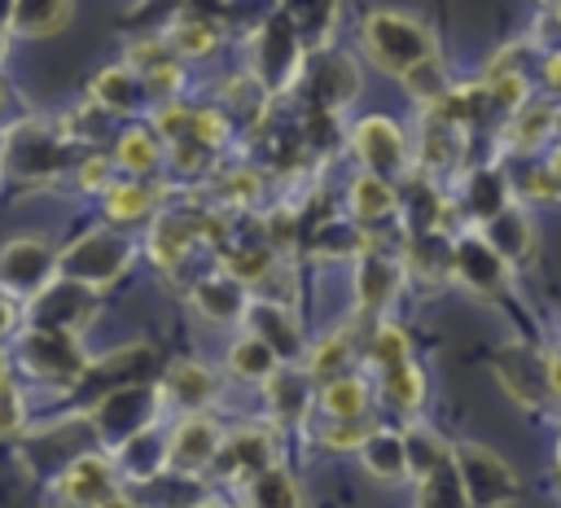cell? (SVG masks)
I'll return each mask as SVG.
<instances>
[{
	"mask_svg": "<svg viewBox=\"0 0 561 508\" xmlns=\"http://www.w3.org/2000/svg\"><path fill=\"white\" fill-rule=\"evenodd\" d=\"M316 403L329 420H364L368 403H373V390L359 372H337V377L316 385Z\"/></svg>",
	"mask_w": 561,
	"mask_h": 508,
	"instance_id": "cell-33",
	"label": "cell"
},
{
	"mask_svg": "<svg viewBox=\"0 0 561 508\" xmlns=\"http://www.w3.org/2000/svg\"><path fill=\"white\" fill-rule=\"evenodd\" d=\"M416 508H469L465 499V486H460V473H456V460H438L434 469H425L416 477Z\"/></svg>",
	"mask_w": 561,
	"mask_h": 508,
	"instance_id": "cell-37",
	"label": "cell"
},
{
	"mask_svg": "<svg viewBox=\"0 0 561 508\" xmlns=\"http://www.w3.org/2000/svg\"><path fill=\"white\" fill-rule=\"evenodd\" d=\"M513 201V184H508V166H469L460 175V201H451L473 228H482L491 215H500Z\"/></svg>",
	"mask_w": 561,
	"mask_h": 508,
	"instance_id": "cell-19",
	"label": "cell"
},
{
	"mask_svg": "<svg viewBox=\"0 0 561 508\" xmlns=\"http://www.w3.org/2000/svg\"><path fill=\"white\" fill-rule=\"evenodd\" d=\"M302 74V35L285 13H272L259 31H254V79L276 92L289 88Z\"/></svg>",
	"mask_w": 561,
	"mask_h": 508,
	"instance_id": "cell-10",
	"label": "cell"
},
{
	"mask_svg": "<svg viewBox=\"0 0 561 508\" xmlns=\"http://www.w3.org/2000/svg\"><path fill=\"white\" fill-rule=\"evenodd\" d=\"M162 162H167V140H162V131L153 123H131L127 131H118V140H114V166L123 175L149 180V175L162 171Z\"/></svg>",
	"mask_w": 561,
	"mask_h": 508,
	"instance_id": "cell-24",
	"label": "cell"
},
{
	"mask_svg": "<svg viewBox=\"0 0 561 508\" xmlns=\"http://www.w3.org/2000/svg\"><path fill=\"white\" fill-rule=\"evenodd\" d=\"M145 79L127 66V61H118V66H110V70H96V79H92V88H88V101L101 109V114H136L140 105H145Z\"/></svg>",
	"mask_w": 561,
	"mask_h": 508,
	"instance_id": "cell-28",
	"label": "cell"
},
{
	"mask_svg": "<svg viewBox=\"0 0 561 508\" xmlns=\"http://www.w3.org/2000/svg\"><path fill=\"white\" fill-rule=\"evenodd\" d=\"M162 210V188L149 184V180H114L105 193H101V215L114 223V228H127V223H149L153 215Z\"/></svg>",
	"mask_w": 561,
	"mask_h": 508,
	"instance_id": "cell-22",
	"label": "cell"
},
{
	"mask_svg": "<svg viewBox=\"0 0 561 508\" xmlns=\"http://www.w3.org/2000/svg\"><path fill=\"white\" fill-rule=\"evenodd\" d=\"M346 145H351V158L359 162V171H368V175H381L390 184H403L412 175V140L386 114L355 118L346 131Z\"/></svg>",
	"mask_w": 561,
	"mask_h": 508,
	"instance_id": "cell-4",
	"label": "cell"
},
{
	"mask_svg": "<svg viewBox=\"0 0 561 508\" xmlns=\"http://www.w3.org/2000/svg\"><path fill=\"white\" fill-rule=\"evenodd\" d=\"M158 399H162V407L171 403L180 416L184 412H206L219 399V372L202 359H175L167 368V377L158 381Z\"/></svg>",
	"mask_w": 561,
	"mask_h": 508,
	"instance_id": "cell-17",
	"label": "cell"
},
{
	"mask_svg": "<svg viewBox=\"0 0 561 508\" xmlns=\"http://www.w3.org/2000/svg\"><path fill=\"white\" fill-rule=\"evenodd\" d=\"M399 258H403V272H408V276H421V280H430V285L451 280V236H447V228L408 232Z\"/></svg>",
	"mask_w": 561,
	"mask_h": 508,
	"instance_id": "cell-26",
	"label": "cell"
},
{
	"mask_svg": "<svg viewBox=\"0 0 561 508\" xmlns=\"http://www.w3.org/2000/svg\"><path fill=\"white\" fill-rule=\"evenodd\" d=\"M136 258H140V241L131 232H123L114 223H96L57 250V276L101 293L114 280H123Z\"/></svg>",
	"mask_w": 561,
	"mask_h": 508,
	"instance_id": "cell-2",
	"label": "cell"
},
{
	"mask_svg": "<svg viewBox=\"0 0 561 508\" xmlns=\"http://www.w3.org/2000/svg\"><path fill=\"white\" fill-rule=\"evenodd\" d=\"M276 368H280L276 350H272L267 342H259L254 333H241V337L228 346V372H232L237 381H254V385H263Z\"/></svg>",
	"mask_w": 561,
	"mask_h": 508,
	"instance_id": "cell-38",
	"label": "cell"
},
{
	"mask_svg": "<svg viewBox=\"0 0 561 508\" xmlns=\"http://www.w3.org/2000/svg\"><path fill=\"white\" fill-rule=\"evenodd\" d=\"M557 482H561V442H557Z\"/></svg>",
	"mask_w": 561,
	"mask_h": 508,
	"instance_id": "cell-54",
	"label": "cell"
},
{
	"mask_svg": "<svg viewBox=\"0 0 561 508\" xmlns=\"http://www.w3.org/2000/svg\"><path fill=\"white\" fill-rule=\"evenodd\" d=\"M403 276H408V272H403V258L368 241V245L355 254V272H351L355 311H359L364 320H386L390 302H394L399 289H403Z\"/></svg>",
	"mask_w": 561,
	"mask_h": 508,
	"instance_id": "cell-8",
	"label": "cell"
},
{
	"mask_svg": "<svg viewBox=\"0 0 561 508\" xmlns=\"http://www.w3.org/2000/svg\"><path fill=\"white\" fill-rule=\"evenodd\" d=\"M377 390H381V399H386L390 407L416 412L421 399H425V372H421L412 359L390 363V368H377Z\"/></svg>",
	"mask_w": 561,
	"mask_h": 508,
	"instance_id": "cell-39",
	"label": "cell"
},
{
	"mask_svg": "<svg viewBox=\"0 0 561 508\" xmlns=\"http://www.w3.org/2000/svg\"><path fill=\"white\" fill-rule=\"evenodd\" d=\"M13 359L44 385H79L92 368L79 333H57V328H31L22 324L13 333Z\"/></svg>",
	"mask_w": 561,
	"mask_h": 508,
	"instance_id": "cell-3",
	"label": "cell"
},
{
	"mask_svg": "<svg viewBox=\"0 0 561 508\" xmlns=\"http://www.w3.org/2000/svg\"><path fill=\"white\" fill-rule=\"evenodd\" d=\"M219 442H224V429H219V420L210 412H184L167 429V469L197 477L202 469H215Z\"/></svg>",
	"mask_w": 561,
	"mask_h": 508,
	"instance_id": "cell-12",
	"label": "cell"
},
{
	"mask_svg": "<svg viewBox=\"0 0 561 508\" xmlns=\"http://www.w3.org/2000/svg\"><path fill=\"white\" fill-rule=\"evenodd\" d=\"M162 39L171 44V53L180 57V61H197V57H206V53H215V44H219V26L210 22V18H175L171 22V31H162Z\"/></svg>",
	"mask_w": 561,
	"mask_h": 508,
	"instance_id": "cell-40",
	"label": "cell"
},
{
	"mask_svg": "<svg viewBox=\"0 0 561 508\" xmlns=\"http://www.w3.org/2000/svg\"><path fill=\"white\" fill-rule=\"evenodd\" d=\"M110 495H118V469H114V455H105V451L75 455L57 473V486H53V499L61 508H96Z\"/></svg>",
	"mask_w": 561,
	"mask_h": 508,
	"instance_id": "cell-13",
	"label": "cell"
},
{
	"mask_svg": "<svg viewBox=\"0 0 561 508\" xmlns=\"http://www.w3.org/2000/svg\"><path fill=\"white\" fill-rule=\"evenodd\" d=\"M451 460H456V473H460V486H465L469 508H508L517 499V490H522L517 486V473L491 447L460 442V447H451Z\"/></svg>",
	"mask_w": 561,
	"mask_h": 508,
	"instance_id": "cell-6",
	"label": "cell"
},
{
	"mask_svg": "<svg viewBox=\"0 0 561 508\" xmlns=\"http://www.w3.org/2000/svg\"><path fill=\"white\" fill-rule=\"evenodd\" d=\"M193 236H197V228L188 223V219H175V215H153L149 219V236H145V250H149V258L158 263V267H175L180 258H184V250L193 245Z\"/></svg>",
	"mask_w": 561,
	"mask_h": 508,
	"instance_id": "cell-36",
	"label": "cell"
},
{
	"mask_svg": "<svg viewBox=\"0 0 561 508\" xmlns=\"http://www.w3.org/2000/svg\"><path fill=\"white\" fill-rule=\"evenodd\" d=\"M539 4H543V9H548V13H552V9H557V4H561V0H539Z\"/></svg>",
	"mask_w": 561,
	"mask_h": 508,
	"instance_id": "cell-53",
	"label": "cell"
},
{
	"mask_svg": "<svg viewBox=\"0 0 561 508\" xmlns=\"http://www.w3.org/2000/svg\"><path fill=\"white\" fill-rule=\"evenodd\" d=\"M188 302H193V311H197L202 320H210V324H245L250 289H245L237 276H228V272L219 267V272H206V276L193 280Z\"/></svg>",
	"mask_w": 561,
	"mask_h": 508,
	"instance_id": "cell-20",
	"label": "cell"
},
{
	"mask_svg": "<svg viewBox=\"0 0 561 508\" xmlns=\"http://www.w3.org/2000/svg\"><path fill=\"white\" fill-rule=\"evenodd\" d=\"M508 184H513V201H548V206L561 201V180L552 175L548 162H526L508 171Z\"/></svg>",
	"mask_w": 561,
	"mask_h": 508,
	"instance_id": "cell-41",
	"label": "cell"
},
{
	"mask_svg": "<svg viewBox=\"0 0 561 508\" xmlns=\"http://www.w3.org/2000/svg\"><path fill=\"white\" fill-rule=\"evenodd\" d=\"M228 180H232V184L224 188V201H232V206H250V201H259V175H254L250 166H232Z\"/></svg>",
	"mask_w": 561,
	"mask_h": 508,
	"instance_id": "cell-46",
	"label": "cell"
},
{
	"mask_svg": "<svg viewBox=\"0 0 561 508\" xmlns=\"http://www.w3.org/2000/svg\"><path fill=\"white\" fill-rule=\"evenodd\" d=\"M206 508H224V504H206Z\"/></svg>",
	"mask_w": 561,
	"mask_h": 508,
	"instance_id": "cell-55",
	"label": "cell"
},
{
	"mask_svg": "<svg viewBox=\"0 0 561 508\" xmlns=\"http://www.w3.org/2000/svg\"><path fill=\"white\" fill-rule=\"evenodd\" d=\"M359 53L390 79H408L416 66L438 57L434 31L403 9H373L359 22Z\"/></svg>",
	"mask_w": 561,
	"mask_h": 508,
	"instance_id": "cell-1",
	"label": "cell"
},
{
	"mask_svg": "<svg viewBox=\"0 0 561 508\" xmlns=\"http://www.w3.org/2000/svg\"><path fill=\"white\" fill-rule=\"evenodd\" d=\"M70 13H75V0H9V35L48 39L66 31Z\"/></svg>",
	"mask_w": 561,
	"mask_h": 508,
	"instance_id": "cell-32",
	"label": "cell"
},
{
	"mask_svg": "<svg viewBox=\"0 0 561 508\" xmlns=\"http://www.w3.org/2000/svg\"><path fill=\"white\" fill-rule=\"evenodd\" d=\"M508 276H513V267L486 245V236L478 228L451 236V280H460L469 293L495 298L508 289Z\"/></svg>",
	"mask_w": 561,
	"mask_h": 508,
	"instance_id": "cell-11",
	"label": "cell"
},
{
	"mask_svg": "<svg viewBox=\"0 0 561 508\" xmlns=\"http://www.w3.org/2000/svg\"><path fill=\"white\" fill-rule=\"evenodd\" d=\"M548 355V381H552V394L561 399V346H552V350H543Z\"/></svg>",
	"mask_w": 561,
	"mask_h": 508,
	"instance_id": "cell-48",
	"label": "cell"
},
{
	"mask_svg": "<svg viewBox=\"0 0 561 508\" xmlns=\"http://www.w3.org/2000/svg\"><path fill=\"white\" fill-rule=\"evenodd\" d=\"M302 74H307V83H311L316 109H324V114L342 109V105L355 101V92H359L355 61L342 57V53H329V48H316V57L302 61Z\"/></svg>",
	"mask_w": 561,
	"mask_h": 508,
	"instance_id": "cell-18",
	"label": "cell"
},
{
	"mask_svg": "<svg viewBox=\"0 0 561 508\" xmlns=\"http://www.w3.org/2000/svg\"><path fill=\"white\" fill-rule=\"evenodd\" d=\"M4 101H9V88H4V79H0V109H4Z\"/></svg>",
	"mask_w": 561,
	"mask_h": 508,
	"instance_id": "cell-52",
	"label": "cell"
},
{
	"mask_svg": "<svg viewBox=\"0 0 561 508\" xmlns=\"http://www.w3.org/2000/svg\"><path fill=\"white\" fill-rule=\"evenodd\" d=\"M96 320V289L75 280H48L35 298H26L22 324L31 328H57V333H83Z\"/></svg>",
	"mask_w": 561,
	"mask_h": 508,
	"instance_id": "cell-9",
	"label": "cell"
},
{
	"mask_svg": "<svg viewBox=\"0 0 561 508\" xmlns=\"http://www.w3.org/2000/svg\"><path fill=\"white\" fill-rule=\"evenodd\" d=\"M4 53H9V26L0 22V61H4Z\"/></svg>",
	"mask_w": 561,
	"mask_h": 508,
	"instance_id": "cell-51",
	"label": "cell"
},
{
	"mask_svg": "<svg viewBox=\"0 0 561 508\" xmlns=\"http://www.w3.org/2000/svg\"><path fill=\"white\" fill-rule=\"evenodd\" d=\"M237 508H302V490L289 469L267 464L263 473L241 482V504Z\"/></svg>",
	"mask_w": 561,
	"mask_h": 508,
	"instance_id": "cell-35",
	"label": "cell"
},
{
	"mask_svg": "<svg viewBox=\"0 0 561 508\" xmlns=\"http://www.w3.org/2000/svg\"><path fill=\"white\" fill-rule=\"evenodd\" d=\"M13 385V377H9V355L0 350V390H9Z\"/></svg>",
	"mask_w": 561,
	"mask_h": 508,
	"instance_id": "cell-50",
	"label": "cell"
},
{
	"mask_svg": "<svg viewBox=\"0 0 561 508\" xmlns=\"http://www.w3.org/2000/svg\"><path fill=\"white\" fill-rule=\"evenodd\" d=\"M552 127H557V101L552 96H530L522 109H513L504 118V145L517 149V153H535L552 140Z\"/></svg>",
	"mask_w": 561,
	"mask_h": 508,
	"instance_id": "cell-29",
	"label": "cell"
},
{
	"mask_svg": "<svg viewBox=\"0 0 561 508\" xmlns=\"http://www.w3.org/2000/svg\"><path fill=\"white\" fill-rule=\"evenodd\" d=\"M114 469L127 473L131 482H153L158 473H167V434L158 425L131 434L127 442L114 447Z\"/></svg>",
	"mask_w": 561,
	"mask_h": 508,
	"instance_id": "cell-30",
	"label": "cell"
},
{
	"mask_svg": "<svg viewBox=\"0 0 561 508\" xmlns=\"http://www.w3.org/2000/svg\"><path fill=\"white\" fill-rule=\"evenodd\" d=\"M368 429H373L368 416H364V420H329V425L320 429V442H324L329 451H359V442L368 438Z\"/></svg>",
	"mask_w": 561,
	"mask_h": 508,
	"instance_id": "cell-44",
	"label": "cell"
},
{
	"mask_svg": "<svg viewBox=\"0 0 561 508\" xmlns=\"http://www.w3.org/2000/svg\"><path fill=\"white\" fill-rule=\"evenodd\" d=\"M158 412H162L158 385H140V381H131V385L105 390V394H101L83 416H88V425H92L96 442L114 451V447H118V442H127L131 434H140V429H149V425H158Z\"/></svg>",
	"mask_w": 561,
	"mask_h": 508,
	"instance_id": "cell-5",
	"label": "cell"
},
{
	"mask_svg": "<svg viewBox=\"0 0 561 508\" xmlns=\"http://www.w3.org/2000/svg\"><path fill=\"white\" fill-rule=\"evenodd\" d=\"M26 429V399L18 385L0 390V438H18Z\"/></svg>",
	"mask_w": 561,
	"mask_h": 508,
	"instance_id": "cell-45",
	"label": "cell"
},
{
	"mask_svg": "<svg viewBox=\"0 0 561 508\" xmlns=\"http://www.w3.org/2000/svg\"><path fill=\"white\" fill-rule=\"evenodd\" d=\"M543 162H548V166H552V175H557V180H561V145H552V153H548V158H543Z\"/></svg>",
	"mask_w": 561,
	"mask_h": 508,
	"instance_id": "cell-49",
	"label": "cell"
},
{
	"mask_svg": "<svg viewBox=\"0 0 561 508\" xmlns=\"http://www.w3.org/2000/svg\"><path fill=\"white\" fill-rule=\"evenodd\" d=\"M346 210L359 228L399 219V184H390L381 175H368V171H355V180L346 184Z\"/></svg>",
	"mask_w": 561,
	"mask_h": 508,
	"instance_id": "cell-25",
	"label": "cell"
},
{
	"mask_svg": "<svg viewBox=\"0 0 561 508\" xmlns=\"http://www.w3.org/2000/svg\"><path fill=\"white\" fill-rule=\"evenodd\" d=\"M355 355H359V333H355V324H342V328L324 333L316 346L302 350V368H307L311 381H329L337 372H351Z\"/></svg>",
	"mask_w": 561,
	"mask_h": 508,
	"instance_id": "cell-31",
	"label": "cell"
},
{
	"mask_svg": "<svg viewBox=\"0 0 561 508\" xmlns=\"http://www.w3.org/2000/svg\"><path fill=\"white\" fill-rule=\"evenodd\" d=\"M18 328H22V311H18V302L0 289V342H4V337H13Z\"/></svg>",
	"mask_w": 561,
	"mask_h": 508,
	"instance_id": "cell-47",
	"label": "cell"
},
{
	"mask_svg": "<svg viewBox=\"0 0 561 508\" xmlns=\"http://www.w3.org/2000/svg\"><path fill=\"white\" fill-rule=\"evenodd\" d=\"M364 355L373 359V368L403 363V359H412L408 333H403L399 324H390V320H373V333H368V342H364Z\"/></svg>",
	"mask_w": 561,
	"mask_h": 508,
	"instance_id": "cell-43",
	"label": "cell"
},
{
	"mask_svg": "<svg viewBox=\"0 0 561 508\" xmlns=\"http://www.w3.org/2000/svg\"><path fill=\"white\" fill-rule=\"evenodd\" d=\"M57 250L44 232H18L0 245V289L18 298H35L48 280H57Z\"/></svg>",
	"mask_w": 561,
	"mask_h": 508,
	"instance_id": "cell-7",
	"label": "cell"
},
{
	"mask_svg": "<svg viewBox=\"0 0 561 508\" xmlns=\"http://www.w3.org/2000/svg\"><path fill=\"white\" fill-rule=\"evenodd\" d=\"M486 245L508 263V267H522L526 258H535V228H530V215L522 201H508L500 215H491L482 228Z\"/></svg>",
	"mask_w": 561,
	"mask_h": 508,
	"instance_id": "cell-23",
	"label": "cell"
},
{
	"mask_svg": "<svg viewBox=\"0 0 561 508\" xmlns=\"http://www.w3.org/2000/svg\"><path fill=\"white\" fill-rule=\"evenodd\" d=\"M245 333H254L259 342H267L276 350L280 363H294L307 346H302V333H298V320L285 302H263V298H250V311H245Z\"/></svg>",
	"mask_w": 561,
	"mask_h": 508,
	"instance_id": "cell-21",
	"label": "cell"
},
{
	"mask_svg": "<svg viewBox=\"0 0 561 508\" xmlns=\"http://www.w3.org/2000/svg\"><path fill=\"white\" fill-rule=\"evenodd\" d=\"M267 464H276V434L263 425H241L232 434H224L219 455H215V473L232 477L237 486L254 473H263Z\"/></svg>",
	"mask_w": 561,
	"mask_h": 508,
	"instance_id": "cell-16",
	"label": "cell"
},
{
	"mask_svg": "<svg viewBox=\"0 0 561 508\" xmlns=\"http://www.w3.org/2000/svg\"><path fill=\"white\" fill-rule=\"evenodd\" d=\"M491 363H495V377H500L504 394H508L517 407L535 412V407H543L548 399H557V394H552V381H548V355H543V350L513 342V346H504Z\"/></svg>",
	"mask_w": 561,
	"mask_h": 508,
	"instance_id": "cell-15",
	"label": "cell"
},
{
	"mask_svg": "<svg viewBox=\"0 0 561 508\" xmlns=\"http://www.w3.org/2000/svg\"><path fill=\"white\" fill-rule=\"evenodd\" d=\"M263 394H267V403H272V416H276L280 425H294V420H302V416L311 412V403H316V381L307 377V368L280 363V368L263 381Z\"/></svg>",
	"mask_w": 561,
	"mask_h": 508,
	"instance_id": "cell-27",
	"label": "cell"
},
{
	"mask_svg": "<svg viewBox=\"0 0 561 508\" xmlns=\"http://www.w3.org/2000/svg\"><path fill=\"white\" fill-rule=\"evenodd\" d=\"M61 162H66V140L53 136L48 127L22 123L0 145V166L9 175H22V180H48L61 171Z\"/></svg>",
	"mask_w": 561,
	"mask_h": 508,
	"instance_id": "cell-14",
	"label": "cell"
},
{
	"mask_svg": "<svg viewBox=\"0 0 561 508\" xmlns=\"http://www.w3.org/2000/svg\"><path fill=\"white\" fill-rule=\"evenodd\" d=\"M280 13L298 26V35H316V44H324L337 18V0H280Z\"/></svg>",
	"mask_w": 561,
	"mask_h": 508,
	"instance_id": "cell-42",
	"label": "cell"
},
{
	"mask_svg": "<svg viewBox=\"0 0 561 508\" xmlns=\"http://www.w3.org/2000/svg\"><path fill=\"white\" fill-rule=\"evenodd\" d=\"M359 460L377 482H403L408 477V447H403V429H381L373 425L368 438L359 442Z\"/></svg>",
	"mask_w": 561,
	"mask_h": 508,
	"instance_id": "cell-34",
	"label": "cell"
}]
</instances>
